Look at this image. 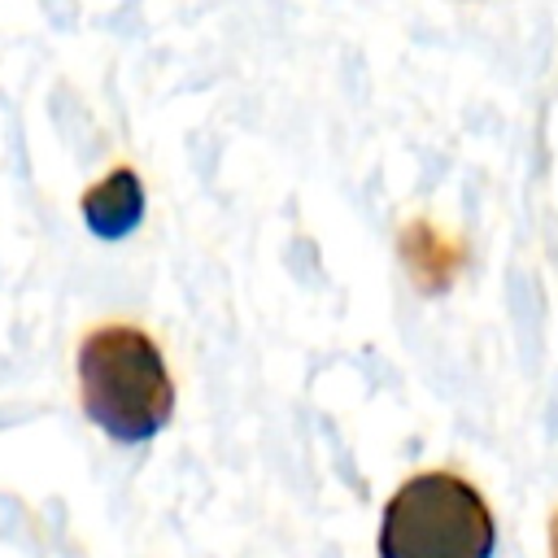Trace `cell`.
<instances>
[{"instance_id":"6da1fadb","label":"cell","mask_w":558,"mask_h":558,"mask_svg":"<svg viewBox=\"0 0 558 558\" xmlns=\"http://www.w3.org/2000/svg\"><path fill=\"white\" fill-rule=\"evenodd\" d=\"M78 405L118 445H144L174 418V379L140 323H100L74 353Z\"/></svg>"},{"instance_id":"5b68a950","label":"cell","mask_w":558,"mask_h":558,"mask_svg":"<svg viewBox=\"0 0 558 558\" xmlns=\"http://www.w3.org/2000/svg\"><path fill=\"white\" fill-rule=\"evenodd\" d=\"M549 558H558V510L549 514Z\"/></svg>"},{"instance_id":"3957f363","label":"cell","mask_w":558,"mask_h":558,"mask_svg":"<svg viewBox=\"0 0 558 558\" xmlns=\"http://www.w3.org/2000/svg\"><path fill=\"white\" fill-rule=\"evenodd\" d=\"M78 214L96 240H105V244L126 240L144 222V183L135 174V166H113L105 179H96L78 196Z\"/></svg>"},{"instance_id":"7a4b0ae2","label":"cell","mask_w":558,"mask_h":558,"mask_svg":"<svg viewBox=\"0 0 558 558\" xmlns=\"http://www.w3.org/2000/svg\"><path fill=\"white\" fill-rule=\"evenodd\" d=\"M497 519L458 471L410 475L379 510L375 558H493Z\"/></svg>"},{"instance_id":"277c9868","label":"cell","mask_w":558,"mask_h":558,"mask_svg":"<svg viewBox=\"0 0 558 558\" xmlns=\"http://www.w3.org/2000/svg\"><path fill=\"white\" fill-rule=\"evenodd\" d=\"M401 248H405V257H410L414 275H418L427 288L449 283V275H453V248H449L445 240H436L427 222H410V231H405V244H401Z\"/></svg>"}]
</instances>
